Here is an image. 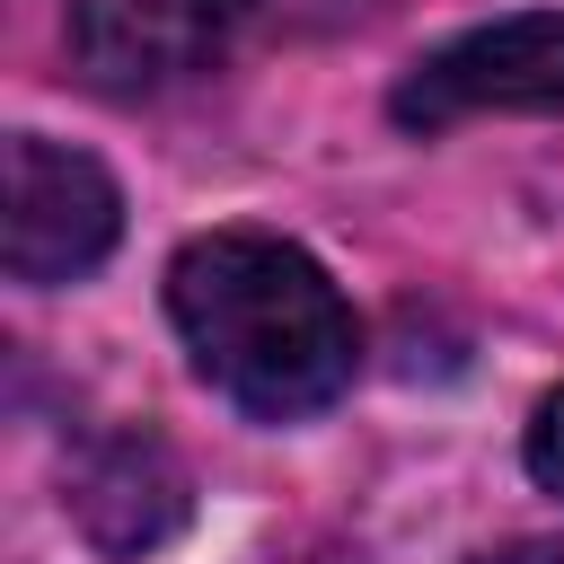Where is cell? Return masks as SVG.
<instances>
[{"mask_svg": "<svg viewBox=\"0 0 564 564\" xmlns=\"http://www.w3.org/2000/svg\"><path fill=\"white\" fill-rule=\"evenodd\" d=\"M167 326L203 388L256 423L326 414L361 370V317L282 229H203L167 256Z\"/></svg>", "mask_w": 564, "mask_h": 564, "instance_id": "1", "label": "cell"}, {"mask_svg": "<svg viewBox=\"0 0 564 564\" xmlns=\"http://www.w3.org/2000/svg\"><path fill=\"white\" fill-rule=\"evenodd\" d=\"M361 18V0H62L70 70L106 97L212 79L264 44H300Z\"/></svg>", "mask_w": 564, "mask_h": 564, "instance_id": "2", "label": "cell"}, {"mask_svg": "<svg viewBox=\"0 0 564 564\" xmlns=\"http://www.w3.org/2000/svg\"><path fill=\"white\" fill-rule=\"evenodd\" d=\"M123 238V185L106 159L53 141V132H9V185H0V264L26 291L88 282Z\"/></svg>", "mask_w": 564, "mask_h": 564, "instance_id": "3", "label": "cell"}, {"mask_svg": "<svg viewBox=\"0 0 564 564\" xmlns=\"http://www.w3.org/2000/svg\"><path fill=\"white\" fill-rule=\"evenodd\" d=\"M388 115L405 132H449L476 115H564V9H520L485 18L423 62L397 70Z\"/></svg>", "mask_w": 564, "mask_h": 564, "instance_id": "4", "label": "cell"}, {"mask_svg": "<svg viewBox=\"0 0 564 564\" xmlns=\"http://www.w3.org/2000/svg\"><path fill=\"white\" fill-rule=\"evenodd\" d=\"M520 458H529V476H538V494H555L564 502V388L529 414V441H520Z\"/></svg>", "mask_w": 564, "mask_h": 564, "instance_id": "5", "label": "cell"}]
</instances>
